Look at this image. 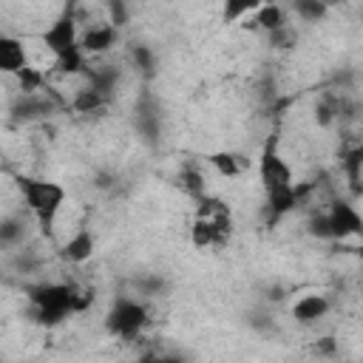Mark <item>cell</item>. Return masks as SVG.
<instances>
[{
  "instance_id": "cell-1",
  "label": "cell",
  "mask_w": 363,
  "mask_h": 363,
  "mask_svg": "<svg viewBox=\"0 0 363 363\" xmlns=\"http://www.w3.org/2000/svg\"><path fill=\"white\" fill-rule=\"evenodd\" d=\"M258 179L267 196V210H269V221H278L281 216L292 213L303 196L309 193L306 184H298L292 176V167L286 164V159L278 153V142L275 136L267 139L261 159H258Z\"/></svg>"
},
{
  "instance_id": "cell-2",
  "label": "cell",
  "mask_w": 363,
  "mask_h": 363,
  "mask_svg": "<svg viewBox=\"0 0 363 363\" xmlns=\"http://www.w3.org/2000/svg\"><path fill=\"white\" fill-rule=\"evenodd\" d=\"M26 295H28V301H31V306H34L37 323H43V326H57V323H62L68 315L82 312V309L94 301L91 292H79L77 286L60 284V281L31 284V286H26Z\"/></svg>"
},
{
  "instance_id": "cell-3",
  "label": "cell",
  "mask_w": 363,
  "mask_h": 363,
  "mask_svg": "<svg viewBox=\"0 0 363 363\" xmlns=\"http://www.w3.org/2000/svg\"><path fill=\"white\" fill-rule=\"evenodd\" d=\"M43 45L54 54L57 74H82L85 71V54L79 48V31H77V17H74L71 3L43 31Z\"/></svg>"
},
{
  "instance_id": "cell-4",
  "label": "cell",
  "mask_w": 363,
  "mask_h": 363,
  "mask_svg": "<svg viewBox=\"0 0 363 363\" xmlns=\"http://www.w3.org/2000/svg\"><path fill=\"white\" fill-rule=\"evenodd\" d=\"M14 184L26 201V207L34 213L37 224L43 233H51L54 230V221L68 199L65 187L60 182H51V179H37V176H14Z\"/></svg>"
},
{
  "instance_id": "cell-5",
  "label": "cell",
  "mask_w": 363,
  "mask_h": 363,
  "mask_svg": "<svg viewBox=\"0 0 363 363\" xmlns=\"http://www.w3.org/2000/svg\"><path fill=\"white\" fill-rule=\"evenodd\" d=\"M147 306L130 295H119L113 298L108 315H105V329L122 340H133L142 335V329L147 326Z\"/></svg>"
},
{
  "instance_id": "cell-6",
  "label": "cell",
  "mask_w": 363,
  "mask_h": 363,
  "mask_svg": "<svg viewBox=\"0 0 363 363\" xmlns=\"http://www.w3.org/2000/svg\"><path fill=\"white\" fill-rule=\"evenodd\" d=\"M326 216V227H329V235L332 238H349V235H360L363 230V218L357 213L354 204L349 201H332V207L323 213Z\"/></svg>"
},
{
  "instance_id": "cell-7",
  "label": "cell",
  "mask_w": 363,
  "mask_h": 363,
  "mask_svg": "<svg viewBox=\"0 0 363 363\" xmlns=\"http://www.w3.org/2000/svg\"><path fill=\"white\" fill-rule=\"evenodd\" d=\"M54 108H57V99H51V96H45V94L34 91V94H23V96L11 105V113H14V119H20V122H31V119L48 116Z\"/></svg>"
},
{
  "instance_id": "cell-8",
  "label": "cell",
  "mask_w": 363,
  "mask_h": 363,
  "mask_svg": "<svg viewBox=\"0 0 363 363\" xmlns=\"http://www.w3.org/2000/svg\"><path fill=\"white\" fill-rule=\"evenodd\" d=\"M116 40H119V28L111 23H102V26H91L79 37V48L82 54H105L108 48L116 45Z\"/></svg>"
},
{
  "instance_id": "cell-9",
  "label": "cell",
  "mask_w": 363,
  "mask_h": 363,
  "mask_svg": "<svg viewBox=\"0 0 363 363\" xmlns=\"http://www.w3.org/2000/svg\"><path fill=\"white\" fill-rule=\"evenodd\" d=\"M28 65V54L20 37L11 34H0V74H17L20 68Z\"/></svg>"
},
{
  "instance_id": "cell-10",
  "label": "cell",
  "mask_w": 363,
  "mask_h": 363,
  "mask_svg": "<svg viewBox=\"0 0 363 363\" xmlns=\"http://www.w3.org/2000/svg\"><path fill=\"white\" fill-rule=\"evenodd\" d=\"M94 247H96L94 233H91L88 227H79V230L62 244L60 255H62L65 261H71V264H85V261L94 255Z\"/></svg>"
},
{
  "instance_id": "cell-11",
  "label": "cell",
  "mask_w": 363,
  "mask_h": 363,
  "mask_svg": "<svg viewBox=\"0 0 363 363\" xmlns=\"http://www.w3.org/2000/svg\"><path fill=\"white\" fill-rule=\"evenodd\" d=\"M329 312V298L326 295H318V292H309V295H301L292 306V318L298 323H315L320 320L323 315Z\"/></svg>"
},
{
  "instance_id": "cell-12",
  "label": "cell",
  "mask_w": 363,
  "mask_h": 363,
  "mask_svg": "<svg viewBox=\"0 0 363 363\" xmlns=\"http://www.w3.org/2000/svg\"><path fill=\"white\" fill-rule=\"evenodd\" d=\"M252 14H255V26H258V28H264L267 34H269V31H275V28H281V26H286L284 9H281L278 3H267V0H264Z\"/></svg>"
},
{
  "instance_id": "cell-13",
  "label": "cell",
  "mask_w": 363,
  "mask_h": 363,
  "mask_svg": "<svg viewBox=\"0 0 363 363\" xmlns=\"http://www.w3.org/2000/svg\"><path fill=\"white\" fill-rule=\"evenodd\" d=\"M85 77H88V88H94V91H99V94H111L113 91V85L119 82V71L116 68H111V65H102V68H85L82 71Z\"/></svg>"
},
{
  "instance_id": "cell-14",
  "label": "cell",
  "mask_w": 363,
  "mask_h": 363,
  "mask_svg": "<svg viewBox=\"0 0 363 363\" xmlns=\"http://www.w3.org/2000/svg\"><path fill=\"white\" fill-rule=\"evenodd\" d=\"M264 0H221V23L235 26L241 17L252 14Z\"/></svg>"
},
{
  "instance_id": "cell-15",
  "label": "cell",
  "mask_w": 363,
  "mask_h": 363,
  "mask_svg": "<svg viewBox=\"0 0 363 363\" xmlns=\"http://www.w3.org/2000/svg\"><path fill=\"white\" fill-rule=\"evenodd\" d=\"M207 162H210L221 176H227V179H233V176H238V173H241V159H238V153L218 150V153H210V156H207Z\"/></svg>"
},
{
  "instance_id": "cell-16",
  "label": "cell",
  "mask_w": 363,
  "mask_h": 363,
  "mask_svg": "<svg viewBox=\"0 0 363 363\" xmlns=\"http://www.w3.org/2000/svg\"><path fill=\"white\" fill-rule=\"evenodd\" d=\"M108 102V96L105 94H99V91H94V88H82V91H77V96H74V111L77 113H91V111H99L102 105Z\"/></svg>"
},
{
  "instance_id": "cell-17",
  "label": "cell",
  "mask_w": 363,
  "mask_h": 363,
  "mask_svg": "<svg viewBox=\"0 0 363 363\" xmlns=\"http://www.w3.org/2000/svg\"><path fill=\"white\" fill-rule=\"evenodd\" d=\"M292 6H295V14L306 23H318L329 14V6L323 0H292Z\"/></svg>"
},
{
  "instance_id": "cell-18",
  "label": "cell",
  "mask_w": 363,
  "mask_h": 363,
  "mask_svg": "<svg viewBox=\"0 0 363 363\" xmlns=\"http://www.w3.org/2000/svg\"><path fill=\"white\" fill-rule=\"evenodd\" d=\"M23 235H26V221H23V218H17V216L0 218V244H3V247L17 244Z\"/></svg>"
},
{
  "instance_id": "cell-19",
  "label": "cell",
  "mask_w": 363,
  "mask_h": 363,
  "mask_svg": "<svg viewBox=\"0 0 363 363\" xmlns=\"http://www.w3.org/2000/svg\"><path fill=\"white\" fill-rule=\"evenodd\" d=\"M360 164H363V147H352L343 156V170H346V176H349L354 190H360Z\"/></svg>"
},
{
  "instance_id": "cell-20",
  "label": "cell",
  "mask_w": 363,
  "mask_h": 363,
  "mask_svg": "<svg viewBox=\"0 0 363 363\" xmlns=\"http://www.w3.org/2000/svg\"><path fill=\"white\" fill-rule=\"evenodd\" d=\"M14 77H17V82H20V91H23V94H34V91H43V74H40V71H34L31 65L20 68Z\"/></svg>"
},
{
  "instance_id": "cell-21",
  "label": "cell",
  "mask_w": 363,
  "mask_h": 363,
  "mask_svg": "<svg viewBox=\"0 0 363 363\" xmlns=\"http://www.w3.org/2000/svg\"><path fill=\"white\" fill-rule=\"evenodd\" d=\"M133 62H136V68L145 77H153V71H156V54L147 45H133Z\"/></svg>"
},
{
  "instance_id": "cell-22",
  "label": "cell",
  "mask_w": 363,
  "mask_h": 363,
  "mask_svg": "<svg viewBox=\"0 0 363 363\" xmlns=\"http://www.w3.org/2000/svg\"><path fill=\"white\" fill-rule=\"evenodd\" d=\"M182 182H184V187H187V193H190L193 199H199V196L207 193V190H204V182H201V173H199L193 164H187V167L182 170Z\"/></svg>"
},
{
  "instance_id": "cell-23",
  "label": "cell",
  "mask_w": 363,
  "mask_h": 363,
  "mask_svg": "<svg viewBox=\"0 0 363 363\" xmlns=\"http://www.w3.org/2000/svg\"><path fill=\"white\" fill-rule=\"evenodd\" d=\"M105 6H108V14H111V26H116V28H122L125 23H128V6H125V0H105Z\"/></svg>"
},
{
  "instance_id": "cell-24",
  "label": "cell",
  "mask_w": 363,
  "mask_h": 363,
  "mask_svg": "<svg viewBox=\"0 0 363 363\" xmlns=\"http://www.w3.org/2000/svg\"><path fill=\"white\" fill-rule=\"evenodd\" d=\"M269 40L278 45V48H289L292 43H295V34L286 28V26H281V28H275V31H269Z\"/></svg>"
},
{
  "instance_id": "cell-25",
  "label": "cell",
  "mask_w": 363,
  "mask_h": 363,
  "mask_svg": "<svg viewBox=\"0 0 363 363\" xmlns=\"http://www.w3.org/2000/svg\"><path fill=\"white\" fill-rule=\"evenodd\" d=\"M139 289H142L145 295H153V292L162 289V281H159V278H142V281H139Z\"/></svg>"
},
{
  "instance_id": "cell-26",
  "label": "cell",
  "mask_w": 363,
  "mask_h": 363,
  "mask_svg": "<svg viewBox=\"0 0 363 363\" xmlns=\"http://www.w3.org/2000/svg\"><path fill=\"white\" fill-rule=\"evenodd\" d=\"M323 3H326V6H335V3H340V0H323Z\"/></svg>"
}]
</instances>
